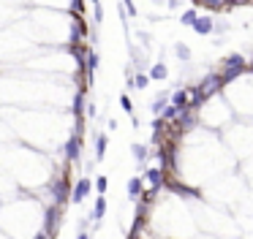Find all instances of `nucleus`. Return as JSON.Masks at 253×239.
Instances as JSON below:
<instances>
[{
	"instance_id": "f257e3e1",
	"label": "nucleus",
	"mask_w": 253,
	"mask_h": 239,
	"mask_svg": "<svg viewBox=\"0 0 253 239\" xmlns=\"http://www.w3.org/2000/svg\"><path fill=\"white\" fill-rule=\"evenodd\" d=\"M221 65H224V71H221L224 82H231L237 74H242V71L248 68V63H245V57H242V54H229V57H226Z\"/></svg>"
},
{
	"instance_id": "f03ea898",
	"label": "nucleus",
	"mask_w": 253,
	"mask_h": 239,
	"mask_svg": "<svg viewBox=\"0 0 253 239\" xmlns=\"http://www.w3.org/2000/svg\"><path fill=\"white\" fill-rule=\"evenodd\" d=\"M87 193H90V180L82 177V180L74 185V190H71V201H74V204H82L84 198H87Z\"/></svg>"
},
{
	"instance_id": "7ed1b4c3",
	"label": "nucleus",
	"mask_w": 253,
	"mask_h": 239,
	"mask_svg": "<svg viewBox=\"0 0 253 239\" xmlns=\"http://www.w3.org/2000/svg\"><path fill=\"white\" fill-rule=\"evenodd\" d=\"M215 30V22H212L210 17H199L194 22V33H199V35H207V33H212Z\"/></svg>"
},
{
	"instance_id": "20e7f679",
	"label": "nucleus",
	"mask_w": 253,
	"mask_h": 239,
	"mask_svg": "<svg viewBox=\"0 0 253 239\" xmlns=\"http://www.w3.org/2000/svg\"><path fill=\"white\" fill-rule=\"evenodd\" d=\"M171 104L180 106V109H188V106H191V95H188V90H174V93H171Z\"/></svg>"
},
{
	"instance_id": "39448f33",
	"label": "nucleus",
	"mask_w": 253,
	"mask_h": 239,
	"mask_svg": "<svg viewBox=\"0 0 253 239\" xmlns=\"http://www.w3.org/2000/svg\"><path fill=\"white\" fill-rule=\"evenodd\" d=\"M106 215V198L104 196H98L95 198V207H93V212H90V220H95V226H98V220Z\"/></svg>"
},
{
	"instance_id": "423d86ee",
	"label": "nucleus",
	"mask_w": 253,
	"mask_h": 239,
	"mask_svg": "<svg viewBox=\"0 0 253 239\" xmlns=\"http://www.w3.org/2000/svg\"><path fill=\"white\" fill-rule=\"evenodd\" d=\"M144 180H147L153 187H161V185H164V171H161V169H150L147 174H144Z\"/></svg>"
},
{
	"instance_id": "0eeeda50",
	"label": "nucleus",
	"mask_w": 253,
	"mask_h": 239,
	"mask_svg": "<svg viewBox=\"0 0 253 239\" xmlns=\"http://www.w3.org/2000/svg\"><path fill=\"white\" fill-rule=\"evenodd\" d=\"M125 187H128V196L131 198H139L141 196V180H139V177H131Z\"/></svg>"
},
{
	"instance_id": "6e6552de",
	"label": "nucleus",
	"mask_w": 253,
	"mask_h": 239,
	"mask_svg": "<svg viewBox=\"0 0 253 239\" xmlns=\"http://www.w3.org/2000/svg\"><path fill=\"white\" fill-rule=\"evenodd\" d=\"M104 155H106V136L98 133L95 136V160H104Z\"/></svg>"
},
{
	"instance_id": "1a4fd4ad",
	"label": "nucleus",
	"mask_w": 253,
	"mask_h": 239,
	"mask_svg": "<svg viewBox=\"0 0 253 239\" xmlns=\"http://www.w3.org/2000/svg\"><path fill=\"white\" fill-rule=\"evenodd\" d=\"M166 74H169V68H166L164 63H155L153 68H150V79H166Z\"/></svg>"
},
{
	"instance_id": "9d476101",
	"label": "nucleus",
	"mask_w": 253,
	"mask_h": 239,
	"mask_svg": "<svg viewBox=\"0 0 253 239\" xmlns=\"http://www.w3.org/2000/svg\"><path fill=\"white\" fill-rule=\"evenodd\" d=\"M199 19V11L196 8H188V11H183V17H180V22L188 25V27H194V22Z\"/></svg>"
},
{
	"instance_id": "9b49d317",
	"label": "nucleus",
	"mask_w": 253,
	"mask_h": 239,
	"mask_svg": "<svg viewBox=\"0 0 253 239\" xmlns=\"http://www.w3.org/2000/svg\"><path fill=\"white\" fill-rule=\"evenodd\" d=\"M131 152H134V158L139 160V163L147 160V147H144V144H134V147H131Z\"/></svg>"
},
{
	"instance_id": "f8f14e48",
	"label": "nucleus",
	"mask_w": 253,
	"mask_h": 239,
	"mask_svg": "<svg viewBox=\"0 0 253 239\" xmlns=\"http://www.w3.org/2000/svg\"><path fill=\"white\" fill-rule=\"evenodd\" d=\"M98 63H101L98 52H90V54H87V76H93V74H95V68H98Z\"/></svg>"
},
{
	"instance_id": "ddd939ff",
	"label": "nucleus",
	"mask_w": 253,
	"mask_h": 239,
	"mask_svg": "<svg viewBox=\"0 0 253 239\" xmlns=\"http://www.w3.org/2000/svg\"><path fill=\"white\" fill-rule=\"evenodd\" d=\"M183 111H185V109H180V106L169 104V106H166V109H164V120H174V117H180V114H183Z\"/></svg>"
},
{
	"instance_id": "4468645a",
	"label": "nucleus",
	"mask_w": 253,
	"mask_h": 239,
	"mask_svg": "<svg viewBox=\"0 0 253 239\" xmlns=\"http://www.w3.org/2000/svg\"><path fill=\"white\" fill-rule=\"evenodd\" d=\"M150 84V74H136V79H134V87L136 90H144Z\"/></svg>"
},
{
	"instance_id": "2eb2a0df",
	"label": "nucleus",
	"mask_w": 253,
	"mask_h": 239,
	"mask_svg": "<svg viewBox=\"0 0 253 239\" xmlns=\"http://www.w3.org/2000/svg\"><path fill=\"white\" fill-rule=\"evenodd\" d=\"M65 155L74 158V160L79 158V141H77V139H71V141H68V147H65Z\"/></svg>"
},
{
	"instance_id": "dca6fc26",
	"label": "nucleus",
	"mask_w": 253,
	"mask_h": 239,
	"mask_svg": "<svg viewBox=\"0 0 253 239\" xmlns=\"http://www.w3.org/2000/svg\"><path fill=\"white\" fill-rule=\"evenodd\" d=\"M174 54H177L180 60H191V49L185 47V44H177V47H174Z\"/></svg>"
},
{
	"instance_id": "f3484780",
	"label": "nucleus",
	"mask_w": 253,
	"mask_h": 239,
	"mask_svg": "<svg viewBox=\"0 0 253 239\" xmlns=\"http://www.w3.org/2000/svg\"><path fill=\"white\" fill-rule=\"evenodd\" d=\"M120 106H123V111H125V114H131V117H134V104H131V98H128V95H120Z\"/></svg>"
},
{
	"instance_id": "a211bd4d",
	"label": "nucleus",
	"mask_w": 253,
	"mask_h": 239,
	"mask_svg": "<svg viewBox=\"0 0 253 239\" xmlns=\"http://www.w3.org/2000/svg\"><path fill=\"white\" fill-rule=\"evenodd\" d=\"M166 109V98H155L153 101V114H164Z\"/></svg>"
},
{
	"instance_id": "6ab92c4d",
	"label": "nucleus",
	"mask_w": 253,
	"mask_h": 239,
	"mask_svg": "<svg viewBox=\"0 0 253 239\" xmlns=\"http://www.w3.org/2000/svg\"><path fill=\"white\" fill-rule=\"evenodd\" d=\"M106 185H109V180H106V177H98V180H95V187H98V193H101V196L106 193Z\"/></svg>"
},
{
	"instance_id": "aec40b11",
	"label": "nucleus",
	"mask_w": 253,
	"mask_h": 239,
	"mask_svg": "<svg viewBox=\"0 0 253 239\" xmlns=\"http://www.w3.org/2000/svg\"><path fill=\"white\" fill-rule=\"evenodd\" d=\"M196 3H204V6H210V8H221V6H224V0H196Z\"/></svg>"
},
{
	"instance_id": "412c9836",
	"label": "nucleus",
	"mask_w": 253,
	"mask_h": 239,
	"mask_svg": "<svg viewBox=\"0 0 253 239\" xmlns=\"http://www.w3.org/2000/svg\"><path fill=\"white\" fill-rule=\"evenodd\" d=\"M93 8H95V25H101V19H104V8H101V3L93 6Z\"/></svg>"
},
{
	"instance_id": "4be33fe9",
	"label": "nucleus",
	"mask_w": 253,
	"mask_h": 239,
	"mask_svg": "<svg viewBox=\"0 0 253 239\" xmlns=\"http://www.w3.org/2000/svg\"><path fill=\"white\" fill-rule=\"evenodd\" d=\"M82 111V95H77V101H74V114H79Z\"/></svg>"
},
{
	"instance_id": "5701e85b",
	"label": "nucleus",
	"mask_w": 253,
	"mask_h": 239,
	"mask_svg": "<svg viewBox=\"0 0 253 239\" xmlns=\"http://www.w3.org/2000/svg\"><path fill=\"white\" fill-rule=\"evenodd\" d=\"M123 3H125V8H128V14H131V17H134V14H136V6H134V0H123Z\"/></svg>"
},
{
	"instance_id": "b1692460",
	"label": "nucleus",
	"mask_w": 253,
	"mask_h": 239,
	"mask_svg": "<svg viewBox=\"0 0 253 239\" xmlns=\"http://www.w3.org/2000/svg\"><path fill=\"white\" fill-rule=\"evenodd\" d=\"M224 3H229V6H242V3H248V0H224Z\"/></svg>"
},
{
	"instance_id": "393cba45",
	"label": "nucleus",
	"mask_w": 253,
	"mask_h": 239,
	"mask_svg": "<svg viewBox=\"0 0 253 239\" xmlns=\"http://www.w3.org/2000/svg\"><path fill=\"white\" fill-rule=\"evenodd\" d=\"M77 239H90V234H84V231H82V234H79Z\"/></svg>"
},
{
	"instance_id": "a878e982",
	"label": "nucleus",
	"mask_w": 253,
	"mask_h": 239,
	"mask_svg": "<svg viewBox=\"0 0 253 239\" xmlns=\"http://www.w3.org/2000/svg\"><path fill=\"white\" fill-rule=\"evenodd\" d=\"M90 3H93V6H98V3H101V0H90Z\"/></svg>"
}]
</instances>
